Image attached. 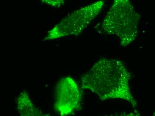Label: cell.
I'll return each mask as SVG.
<instances>
[{
	"instance_id": "1",
	"label": "cell",
	"mask_w": 155,
	"mask_h": 116,
	"mask_svg": "<svg viewBox=\"0 0 155 116\" xmlns=\"http://www.w3.org/2000/svg\"><path fill=\"white\" fill-rule=\"evenodd\" d=\"M131 73L121 60L102 58L81 78L82 88L93 92L101 101L119 99L137 107L130 87Z\"/></svg>"
},
{
	"instance_id": "2",
	"label": "cell",
	"mask_w": 155,
	"mask_h": 116,
	"mask_svg": "<svg viewBox=\"0 0 155 116\" xmlns=\"http://www.w3.org/2000/svg\"><path fill=\"white\" fill-rule=\"evenodd\" d=\"M140 15L131 0H113L102 23L105 33L117 37L121 46L126 47L137 37Z\"/></svg>"
},
{
	"instance_id": "3",
	"label": "cell",
	"mask_w": 155,
	"mask_h": 116,
	"mask_svg": "<svg viewBox=\"0 0 155 116\" xmlns=\"http://www.w3.org/2000/svg\"><path fill=\"white\" fill-rule=\"evenodd\" d=\"M104 4V1L100 0L70 13L48 32L43 40L51 41L80 35L100 15Z\"/></svg>"
},
{
	"instance_id": "4",
	"label": "cell",
	"mask_w": 155,
	"mask_h": 116,
	"mask_svg": "<svg viewBox=\"0 0 155 116\" xmlns=\"http://www.w3.org/2000/svg\"><path fill=\"white\" fill-rule=\"evenodd\" d=\"M82 96L77 83L70 76L59 80L56 87L55 108L61 116L72 114L81 107Z\"/></svg>"
},
{
	"instance_id": "5",
	"label": "cell",
	"mask_w": 155,
	"mask_h": 116,
	"mask_svg": "<svg viewBox=\"0 0 155 116\" xmlns=\"http://www.w3.org/2000/svg\"><path fill=\"white\" fill-rule=\"evenodd\" d=\"M17 107L18 113L21 116L43 115L41 110L35 106L28 93L25 91L21 92L18 97Z\"/></svg>"
},
{
	"instance_id": "6",
	"label": "cell",
	"mask_w": 155,
	"mask_h": 116,
	"mask_svg": "<svg viewBox=\"0 0 155 116\" xmlns=\"http://www.w3.org/2000/svg\"><path fill=\"white\" fill-rule=\"evenodd\" d=\"M44 4L53 7L54 8H59L64 5L66 0H39Z\"/></svg>"
},
{
	"instance_id": "7",
	"label": "cell",
	"mask_w": 155,
	"mask_h": 116,
	"mask_svg": "<svg viewBox=\"0 0 155 116\" xmlns=\"http://www.w3.org/2000/svg\"><path fill=\"white\" fill-rule=\"evenodd\" d=\"M153 116H155V113L154 114Z\"/></svg>"
}]
</instances>
